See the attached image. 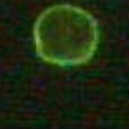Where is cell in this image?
<instances>
[{"mask_svg":"<svg viewBox=\"0 0 129 129\" xmlns=\"http://www.w3.org/2000/svg\"><path fill=\"white\" fill-rule=\"evenodd\" d=\"M36 53L55 66H78L93 55L98 43L96 22L74 5H52L33 28Z\"/></svg>","mask_w":129,"mask_h":129,"instance_id":"cell-1","label":"cell"}]
</instances>
